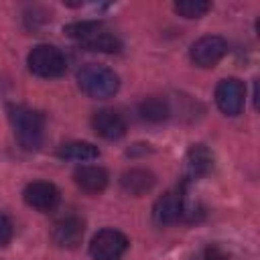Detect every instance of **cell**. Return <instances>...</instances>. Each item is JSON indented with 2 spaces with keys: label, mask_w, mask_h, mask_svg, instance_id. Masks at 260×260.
<instances>
[{
  "label": "cell",
  "mask_w": 260,
  "mask_h": 260,
  "mask_svg": "<svg viewBox=\"0 0 260 260\" xmlns=\"http://www.w3.org/2000/svg\"><path fill=\"white\" fill-rule=\"evenodd\" d=\"M8 120L12 124L14 136L24 150H39L45 136V118L32 108L12 104L8 106Z\"/></svg>",
  "instance_id": "6da1fadb"
},
{
  "label": "cell",
  "mask_w": 260,
  "mask_h": 260,
  "mask_svg": "<svg viewBox=\"0 0 260 260\" xmlns=\"http://www.w3.org/2000/svg\"><path fill=\"white\" fill-rule=\"evenodd\" d=\"M65 32L79 41L89 51H102V53H118L122 49V43L116 35H112L102 22L85 20V22H73L65 26Z\"/></svg>",
  "instance_id": "7a4b0ae2"
},
{
  "label": "cell",
  "mask_w": 260,
  "mask_h": 260,
  "mask_svg": "<svg viewBox=\"0 0 260 260\" xmlns=\"http://www.w3.org/2000/svg\"><path fill=\"white\" fill-rule=\"evenodd\" d=\"M77 83H79L83 93H87L89 98H95V100L112 98L120 87L118 75L110 67L95 65V63H89V65L79 69Z\"/></svg>",
  "instance_id": "3957f363"
},
{
  "label": "cell",
  "mask_w": 260,
  "mask_h": 260,
  "mask_svg": "<svg viewBox=\"0 0 260 260\" xmlns=\"http://www.w3.org/2000/svg\"><path fill=\"white\" fill-rule=\"evenodd\" d=\"M26 63H28L30 73H35L37 77H45V79L59 77L67 69L65 55L53 45H37L28 53Z\"/></svg>",
  "instance_id": "277c9868"
},
{
  "label": "cell",
  "mask_w": 260,
  "mask_h": 260,
  "mask_svg": "<svg viewBox=\"0 0 260 260\" xmlns=\"http://www.w3.org/2000/svg\"><path fill=\"white\" fill-rule=\"evenodd\" d=\"M126 250L128 238L114 228L100 230L89 244V254L93 260H120Z\"/></svg>",
  "instance_id": "5b68a950"
},
{
  "label": "cell",
  "mask_w": 260,
  "mask_h": 260,
  "mask_svg": "<svg viewBox=\"0 0 260 260\" xmlns=\"http://www.w3.org/2000/svg\"><path fill=\"white\" fill-rule=\"evenodd\" d=\"M228 53V43L225 39L217 37V35H205L201 39H197L191 45V61L199 67H213L215 63L221 61V57Z\"/></svg>",
  "instance_id": "8992f818"
},
{
  "label": "cell",
  "mask_w": 260,
  "mask_h": 260,
  "mask_svg": "<svg viewBox=\"0 0 260 260\" xmlns=\"http://www.w3.org/2000/svg\"><path fill=\"white\" fill-rule=\"evenodd\" d=\"M246 100V87L240 79L228 77L221 79L215 87V104L225 116H238L244 108Z\"/></svg>",
  "instance_id": "52a82bcc"
},
{
  "label": "cell",
  "mask_w": 260,
  "mask_h": 260,
  "mask_svg": "<svg viewBox=\"0 0 260 260\" xmlns=\"http://www.w3.org/2000/svg\"><path fill=\"white\" fill-rule=\"evenodd\" d=\"M185 213V195L183 189H169L162 197L156 199L152 207V215L158 223H175Z\"/></svg>",
  "instance_id": "ba28073f"
},
{
  "label": "cell",
  "mask_w": 260,
  "mask_h": 260,
  "mask_svg": "<svg viewBox=\"0 0 260 260\" xmlns=\"http://www.w3.org/2000/svg\"><path fill=\"white\" fill-rule=\"evenodd\" d=\"M22 197H24L26 205H30L39 211H51L59 203V189L47 181H32L24 187Z\"/></svg>",
  "instance_id": "9c48e42d"
},
{
  "label": "cell",
  "mask_w": 260,
  "mask_h": 260,
  "mask_svg": "<svg viewBox=\"0 0 260 260\" xmlns=\"http://www.w3.org/2000/svg\"><path fill=\"white\" fill-rule=\"evenodd\" d=\"M91 128L95 130L98 136L106 138V140H118L126 134V120L110 108L98 110L91 118Z\"/></svg>",
  "instance_id": "30bf717a"
},
{
  "label": "cell",
  "mask_w": 260,
  "mask_h": 260,
  "mask_svg": "<svg viewBox=\"0 0 260 260\" xmlns=\"http://www.w3.org/2000/svg\"><path fill=\"white\" fill-rule=\"evenodd\" d=\"M83 238V221L77 215H65L53 225V242L61 248H75Z\"/></svg>",
  "instance_id": "8fae6325"
},
{
  "label": "cell",
  "mask_w": 260,
  "mask_h": 260,
  "mask_svg": "<svg viewBox=\"0 0 260 260\" xmlns=\"http://www.w3.org/2000/svg\"><path fill=\"white\" fill-rule=\"evenodd\" d=\"M211 169H213V154H211V150L207 146H203V144L191 146L187 156H185V177L189 181H195V179L205 177Z\"/></svg>",
  "instance_id": "7c38bea8"
},
{
  "label": "cell",
  "mask_w": 260,
  "mask_h": 260,
  "mask_svg": "<svg viewBox=\"0 0 260 260\" xmlns=\"http://www.w3.org/2000/svg\"><path fill=\"white\" fill-rule=\"evenodd\" d=\"M73 179H75L77 187L83 189L85 193H100L108 185V173H106V169L95 167V165L77 167L75 173H73Z\"/></svg>",
  "instance_id": "4fadbf2b"
},
{
  "label": "cell",
  "mask_w": 260,
  "mask_h": 260,
  "mask_svg": "<svg viewBox=\"0 0 260 260\" xmlns=\"http://www.w3.org/2000/svg\"><path fill=\"white\" fill-rule=\"evenodd\" d=\"M120 183H122V189L128 191L130 195H144L146 191L152 189L154 175L146 169H130L122 175Z\"/></svg>",
  "instance_id": "5bb4252c"
},
{
  "label": "cell",
  "mask_w": 260,
  "mask_h": 260,
  "mask_svg": "<svg viewBox=\"0 0 260 260\" xmlns=\"http://www.w3.org/2000/svg\"><path fill=\"white\" fill-rule=\"evenodd\" d=\"M57 154L61 158H67V160H93L100 156V150L95 144L91 142H83V140H75V142H67L63 146H59Z\"/></svg>",
  "instance_id": "9a60e30c"
},
{
  "label": "cell",
  "mask_w": 260,
  "mask_h": 260,
  "mask_svg": "<svg viewBox=\"0 0 260 260\" xmlns=\"http://www.w3.org/2000/svg\"><path fill=\"white\" fill-rule=\"evenodd\" d=\"M140 116L148 122H162L169 118V106L160 98H148L140 104Z\"/></svg>",
  "instance_id": "2e32d148"
},
{
  "label": "cell",
  "mask_w": 260,
  "mask_h": 260,
  "mask_svg": "<svg viewBox=\"0 0 260 260\" xmlns=\"http://www.w3.org/2000/svg\"><path fill=\"white\" fill-rule=\"evenodd\" d=\"M209 8H211V4L205 2V0H181V2L175 4V10L185 18H199Z\"/></svg>",
  "instance_id": "e0dca14e"
},
{
  "label": "cell",
  "mask_w": 260,
  "mask_h": 260,
  "mask_svg": "<svg viewBox=\"0 0 260 260\" xmlns=\"http://www.w3.org/2000/svg\"><path fill=\"white\" fill-rule=\"evenodd\" d=\"M12 238V223L6 215H0V246H6Z\"/></svg>",
  "instance_id": "ac0fdd59"
},
{
  "label": "cell",
  "mask_w": 260,
  "mask_h": 260,
  "mask_svg": "<svg viewBox=\"0 0 260 260\" xmlns=\"http://www.w3.org/2000/svg\"><path fill=\"white\" fill-rule=\"evenodd\" d=\"M195 260H228V256H225L219 248H215V246H213V248H205V250H203Z\"/></svg>",
  "instance_id": "d6986e66"
}]
</instances>
